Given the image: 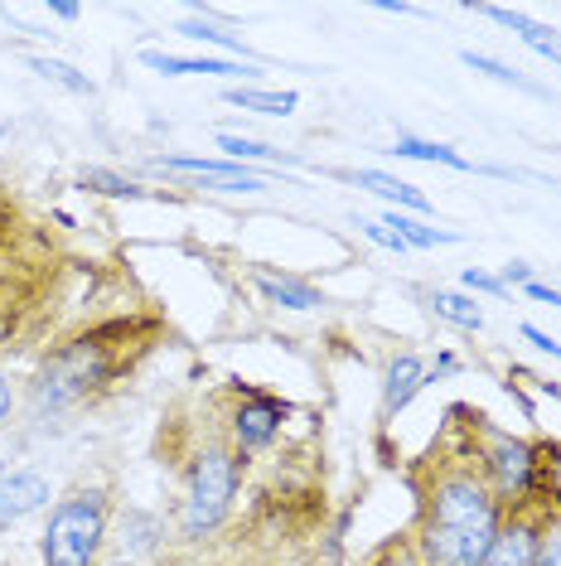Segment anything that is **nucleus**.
Here are the masks:
<instances>
[{"label":"nucleus","mask_w":561,"mask_h":566,"mask_svg":"<svg viewBox=\"0 0 561 566\" xmlns=\"http://www.w3.org/2000/svg\"><path fill=\"white\" fill-rule=\"evenodd\" d=\"M499 537V509L475 474H451L431 494L421 552L431 566H479Z\"/></svg>","instance_id":"f257e3e1"},{"label":"nucleus","mask_w":561,"mask_h":566,"mask_svg":"<svg viewBox=\"0 0 561 566\" xmlns=\"http://www.w3.org/2000/svg\"><path fill=\"white\" fill-rule=\"evenodd\" d=\"M102 533H107V513L102 494H73L49 513L44 527V566H93Z\"/></svg>","instance_id":"f03ea898"},{"label":"nucleus","mask_w":561,"mask_h":566,"mask_svg":"<svg viewBox=\"0 0 561 566\" xmlns=\"http://www.w3.org/2000/svg\"><path fill=\"white\" fill-rule=\"evenodd\" d=\"M237 494V460L227 450H203L189 470V489H184V513H180V533L184 537H209L223 523L227 504Z\"/></svg>","instance_id":"7ed1b4c3"},{"label":"nucleus","mask_w":561,"mask_h":566,"mask_svg":"<svg viewBox=\"0 0 561 566\" xmlns=\"http://www.w3.org/2000/svg\"><path fill=\"white\" fill-rule=\"evenodd\" d=\"M102 373H107V364H102L97 344H73V349H63L59 358L44 364L40 382H34V402L40 407H68V402H78L93 382H102Z\"/></svg>","instance_id":"20e7f679"},{"label":"nucleus","mask_w":561,"mask_h":566,"mask_svg":"<svg viewBox=\"0 0 561 566\" xmlns=\"http://www.w3.org/2000/svg\"><path fill=\"white\" fill-rule=\"evenodd\" d=\"M489 474H494V489H499L504 499L528 494V484H532V450L522 441H514V436H494Z\"/></svg>","instance_id":"39448f33"},{"label":"nucleus","mask_w":561,"mask_h":566,"mask_svg":"<svg viewBox=\"0 0 561 566\" xmlns=\"http://www.w3.org/2000/svg\"><path fill=\"white\" fill-rule=\"evenodd\" d=\"M44 504H49V480H44V474L24 470V474H10V480H0V527L30 518V513L44 509Z\"/></svg>","instance_id":"423d86ee"},{"label":"nucleus","mask_w":561,"mask_h":566,"mask_svg":"<svg viewBox=\"0 0 561 566\" xmlns=\"http://www.w3.org/2000/svg\"><path fill=\"white\" fill-rule=\"evenodd\" d=\"M431 382V373H426V364H421L416 354H398L388 364V382H382V411H402L406 402H412V397L421 392Z\"/></svg>","instance_id":"0eeeda50"},{"label":"nucleus","mask_w":561,"mask_h":566,"mask_svg":"<svg viewBox=\"0 0 561 566\" xmlns=\"http://www.w3.org/2000/svg\"><path fill=\"white\" fill-rule=\"evenodd\" d=\"M479 15H489V20L508 24V30H514L518 40L532 49V54H542V59L561 63V30H552V24H538V20L518 15V10H499V6H479Z\"/></svg>","instance_id":"6e6552de"},{"label":"nucleus","mask_w":561,"mask_h":566,"mask_svg":"<svg viewBox=\"0 0 561 566\" xmlns=\"http://www.w3.org/2000/svg\"><path fill=\"white\" fill-rule=\"evenodd\" d=\"M280 431V402H266V397H257V402L237 407L233 417V436L242 450H262L272 446V436Z\"/></svg>","instance_id":"1a4fd4ad"},{"label":"nucleus","mask_w":561,"mask_h":566,"mask_svg":"<svg viewBox=\"0 0 561 566\" xmlns=\"http://www.w3.org/2000/svg\"><path fill=\"white\" fill-rule=\"evenodd\" d=\"M532 557H538V533L528 523H514L494 537V547L484 552L479 566H532Z\"/></svg>","instance_id":"9d476101"},{"label":"nucleus","mask_w":561,"mask_h":566,"mask_svg":"<svg viewBox=\"0 0 561 566\" xmlns=\"http://www.w3.org/2000/svg\"><path fill=\"white\" fill-rule=\"evenodd\" d=\"M140 63L156 73H219V78H252V69L242 63H227V59H174V54H160V49H146Z\"/></svg>","instance_id":"9b49d317"},{"label":"nucleus","mask_w":561,"mask_h":566,"mask_svg":"<svg viewBox=\"0 0 561 566\" xmlns=\"http://www.w3.org/2000/svg\"><path fill=\"white\" fill-rule=\"evenodd\" d=\"M257 291H262L272 305H286V311H315V305H325V301H320V291L305 286V281H296V276L257 272Z\"/></svg>","instance_id":"f8f14e48"},{"label":"nucleus","mask_w":561,"mask_h":566,"mask_svg":"<svg viewBox=\"0 0 561 566\" xmlns=\"http://www.w3.org/2000/svg\"><path fill=\"white\" fill-rule=\"evenodd\" d=\"M223 97L242 112H266V117H290L300 107L296 93H266V87H227Z\"/></svg>","instance_id":"ddd939ff"},{"label":"nucleus","mask_w":561,"mask_h":566,"mask_svg":"<svg viewBox=\"0 0 561 566\" xmlns=\"http://www.w3.org/2000/svg\"><path fill=\"white\" fill-rule=\"evenodd\" d=\"M353 179H359L363 189H373V195H382L388 203H406V209H416V213L426 209V195H416L412 185H402V179H392V175H382V170H359Z\"/></svg>","instance_id":"4468645a"},{"label":"nucleus","mask_w":561,"mask_h":566,"mask_svg":"<svg viewBox=\"0 0 561 566\" xmlns=\"http://www.w3.org/2000/svg\"><path fill=\"white\" fill-rule=\"evenodd\" d=\"M392 156H406V160H431V165H451V170H469V160L461 156V150L441 146V140H412V136H402L398 146H392Z\"/></svg>","instance_id":"2eb2a0df"},{"label":"nucleus","mask_w":561,"mask_h":566,"mask_svg":"<svg viewBox=\"0 0 561 566\" xmlns=\"http://www.w3.org/2000/svg\"><path fill=\"white\" fill-rule=\"evenodd\" d=\"M382 228H398V238L406 242V248H445V242H461L455 233H436V228L416 223V218H406V213H388Z\"/></svg>","instance_id":"dca6fc26"},{"label":"nucleus","mask_w":561,"mask_h":566,"mask_svg":"<svg viewBox=\"0 0 561 566\" xmlns=\"http://www.w3.org/2000/svg\"><path fill=\"white\" fill-rule=\"evenodd\" d=\"M461 59H465L475 73H489L494 83H514V87H522V93H532V97H547V87H538L532 78H522V73H514V69H504L499 59H484V54H475V49H465Z\"/></svg>","instance_id":"f3484780"},{"label":"nucleus","mask_w":561,"mask_h":566,"mask_svg":"<svg viewBox=\"0 0 561 566\" xmlns=\"http://www.w3.org/2000/svg\"><path fill=\"white\" fill-rule=\"evenodd\" d=\"M431 305H436V315H441V319H451V325H461V329H479V325H484L479 305H475V301H465V295H445V291H436V295H431Z\"/></svg>","instance_id":"a211bd4d"},{"label":"nucleus","mask_w":561,"mask_h":566,"mask_svg":"<svg viewBox=\"0 0 561 566\" xmlns=\"http://www.w3.org/2000/svg\"><path fill=\"white\" fill-rule=\"evenodd\" d=\"M30 69L40 73V78H49V83L68 87V93H78V97H93V83H87L78 69H68V63H59V59H30Z\"/></svg>","instance_id":"6ab92c4d"},{"label":"nucleus","mask_w":561,"mask_h":566,"mask_svg":"<svg viewBox=\"0 0 561 566\" xmlns=\"http://www.w3.org/2000/svg\"><path fill=\"white\" fill-rule=\"evenodd\" d=\"M78 185L97 189V195H112V199H146V189L131 185V179H121V175H112V170H83Z\"/></svg>","instance_id":"aec40b11"},{"label":"nucleus","mask_w":561,"mask_h":566,"mask_svg":"<svg viewBox=\"0 0 561 566\" xmlns=\"http://www.w3.org/2000/svg\"><path fill=\"white\" fill-rule=\"evenodd\" d=\"M219 150H227L233 160H290V156H280L276 146H262V140H247V136H219Z\"/></svg>","instance_id":"412c9836"},{"label":"nucleus","mask_w":561,"mask_h":566,"mask_svg":"<svg viewBox=\"0 0 561 566\" xmlns=\"http://www.w3.org/2000/svg\"><path fill=\"white\" fill-rule=\"evenodd\" d=\"M180 34H189V40H199V44H219V49H233V54H242V40H233V34H223V30H213V24H203V20H184Z\"/></svg>","instance_id":"4be33fe9"},{"label":"nucleus","mask_w":561,"mask_h":566,"mask_svg":"<svg viewBox=\"0 0 561 566\" xmlns=\"http://www.w3.org/2000/svg\"><path fill=\"white\" fill-rule=\"evenodd\" d=\"M359 228L378 242V248H388V252H406V242H402L398 233H392V228H382V223H359Z\"/></svg>","instance_id":"5701e85b"},{"label":"nucleus","mask_w":561,"mask_h":566,"mask_svg":"<svg viewBox=\"0 0 561 566\" xmlns=\"http://www.w3.org/2000/svg\"><path fill=\"white\" fill-rule=\"evenodd\" d=\"M532 566H561V533L542 537V543H538V557H532Z\"/></svg>","instance_id":"b1692460"},{"label":"nucleus","mask_w":561,"mask_h":566,"mask_svg":"<svg viewBox=\"0 0 561 566\" xmlns=\"http://www.w3.org/2000/svg\"><path fill=\"white\" fill-rule=\"evenodd\" d=\"M522 339H532V344H538V349H542V354H552V358H561V344L552 339V334H542L538 325H522Z\"/></svg>","instance_id":"393cba45"},{"label":"nucleus","mask_w":561,"mask_h":566,"mask_svg":"<svg viewBox=\"0 0 561 566\" xmlns=\"http://www.w3.org/2000/svg\"><path fill=\"white\" fill-rule=\"evenodd\" d=\"M465 286H469V291H484V295H499L504 281H499V276H484V272H465Z\"/></svg>","instance_id":"a878e982"},{"label":"nucleus","mask_w":561,"mask_h":566,"mask_svg":"<svg viewBox=\"0 0 561 566\" xmlns=\"http://www.w3.org/2000/svg\"><path fill=\"white\" fill-rule=\"evenodd\" d=\"M499 281H504V286H514V281H518V286H528V281H532V266H528V262H508Z\"/></svg>","instance_id":"bb28decb"},{"label":"nucleus","mask_w":561,"mask_h":566,"mask_svg":"<svg viewBox=\"0 0 561 566\" xmlns=\"http://www.w3.org/2000/svg\"><path fill=\"white\" fill-rule=\"evenodd\" d=\"M10 407H15V388H10V378L0 373V421L10 417Z\"/></svg>","instance_id":"cd10ccee"},{"label":"nucleus","mask_w":561,"mask_h":566,"mask_svg":"<svg viewBox=\"0 0 561 566\" xmlns=\"http://www.w3.org/2000/svg\"><path fill=\"white\" fill-rule=\"evenodd\" d=\"M378 10H388V15H406V10H412V6H402V0H382Z\"/></svg>","instance_id":"c85d7f7f"},{"label":"nucleus","mask_w":561,"mask_h":566,"mask_svg":"<svg viewBox=\"0 0 561 566\" xmlns=\"http://www.w3.org/2000/svg\"><path fill=\"white\" fill-rule=\"evenodd\" d=\"M542 392H547V397H557V402H561V382H542Z\"/></svg>","instance_id":"c756f323"},{"label":"nucleus","mask_w":561,"mask_h":566,"mask_svg":"<svg viewBox=\"0 0 561 566\" xmlns=\"http://www.w3.org/2000/svg\"><path fill=\"white\" fill-rule=\"evenodd\" d=\"M6 334H10V319H6V315H0V344H6Z\"/></svg>","instance_id":"7c9ffc66"},{"label":"nucleus","mask_w":561,"mask_h":566,"mask_svg":"<svg viewBox=\"0 0 561 566\" xmlns=\"http://www.w3.org/2000/svg\"><path fill=\"white\" fill-rule=\"evenodd\" d=\"M112 566H131V562H112Z\"/></svg>","instance_id":"2f4dec72"},{"label":"nucleus","mask_w":561,"mask_h":566,"mask_svg":"<svg viewBox=\"0 0 561 566\" xmlns=\"http://www.w3.org/2000/svg\"><path fill=\"white\" fill-rule=\"evenodd\" d=\"M0 480H6V474H0Z\"/></svg>","instance_id":"473e14b6"}]
</instances>
